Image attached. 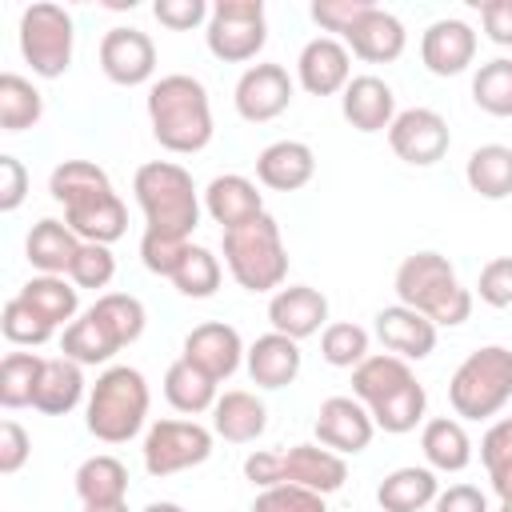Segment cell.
Masks as SVG:
<instances>
[{"mask_svg": "<svg viewBox=\"0 0 512 512\" xmlns=\"http://www.w3.org/2000/svg\"><path fill=\"white\" fill-rule=\"evenodd\" d=\"M148 124L160 148L192 156L212 140V100L208 88L188 72H168L148 88Z\"/></svg>", "mask_w": 512, "mask_h": 512, "instance_id": "6da1fadb", "label": "cell"}, {"mask_svg": "<svg viewBox=\"0 0 512 512\" xmlns=\"http://www.w3.org/2000/svg\"><path fill=\"white\" fill-rule=\"evenodd\" d=\"M396 300L420 316H428L436 328H456L472 316V292L460 284L456 268L440 252H412L396 268Z\"/></svg>", "mask_w": 512, "mask_h": 512, "instance_id": "7a4b0ae2", "label": "cell"}, {"mask_svg": "<svg viewBox=\"0 0 512 512\" xmlns=\"http://www.w3.org/2000/svg\"><path fill=\"white\" fill-rule=\"evenodd\" d=\"M136 204L148 220V232L180 236L188 240L192 228L200 224V196L192 184V172L180 168L176 160H148L132 176Z\"/></svg>", "mask_w": 512, "mask_h": 512, "instance_id": "3957f363", "label": "cell"}, {"mask_svg": "<svg viewBox=\"0 0 512 512\" xmlns=\"http://www.w3.org/2000/svg\"><path fill=\"white\" fill-rule=\"evenodd\" d=\"M224 268L244 292H276L288 276V248L276 216L260 212L224 232Z\"/></svg>", "mask_w": 512, "mask_h": 512, "instance_id": "277c9868", "label": "cell"}, {"mask_svg": "<svg viewBox=\"0 0 512 512\" xmlns=\"http://www.w3.org/2000/svg\"><path fill=\"white\" fill-rule=\"evenodd\" d=\"M148 416V380L128 364H112L96 376L84 408V424L104 444H124L144 428Z\"/></svg>", "mask_w": 512, "mask_h": 512, "instance_id": "5b68a950", "label": "cell"}, {"mask_svg": "<svg viewBox=\"0 0 512 512\" xmlns=\"http://www.w3.org/2000/svg\"><path fill=\"white\" fill-rule=\"evenodd\" d=\"M512 400V348L484 344L460 360L448 380V404L464 420H492Z\"/></svg>", "mask_w": 512, "mask_h": 512, "instance_id": "8992f818", "label": "cell"}, {"mask_svg": "<svg viewBox=\"0 0 512 512\" xmlns=\"http://www.w3.org/2000/svg\"><path fill=\"white\" fill-rule=\"evenodd\" d=\"M16 32H20V56L32 64L36 76L56 80V76L68 72L76 32H72V16L60 4H48V0L28 4L20 12V28Z\"/></svg>", "mask_w": 512, "mask_h": 512, "instance_id": "52a82bcc", "label": "cell"}, {"mask_svg": "<svg viewBox=\"0 0 512 512\" xmlns=\"http://www.w3.org/2000/svg\"><path fill=\"white\" fill-rule=\"evenodd\" d=\"M204 40H208V52L224 64L256 60V52L268 40L264 4L260 0H220V4H212Z\"/></svg>", "mask_w": 512, "mask_h": 512, "instance_id": "ba28073f", "label": "cell"}, {"mask_svg": "<svg viewBox=\"0 0 512 512\" xmlns=\"http://www.w3.org/2000/svg\"><path fill=\"white\" fill-rule=\"evenodd\" d=\"M144 468L148 476L164 480L172 472L196 468L212 456V432L196 420H156L144 436Z\"/></svg>", "mask_w": 512, "mask_h": 512, "instance_id": "9c48e42d", "label": "cell"}, {"mask_svg": "<svg viewBox=\"0 0 512 512\" xmlns=\"http://www.w3.org/2000/svg\"><path fill=\"white\" fill-rule=\"evenodd\" d=\"M388 144L404 164L428 168V164L444 160V152L452 144V132H448V120L436 108H404V112H396V120L388 128Z\"/></svg>", "mask_w": 512, "mask_h": 512, "instance_id": "30bf717a", "label": "cell"}, {"mask_svg": "<svg viewBox=\"0 0 512 512\" xmlns=\"http://www.w3.org/2000/svg\"><path fill=\"white\" fill-rule=\"evenodd\" d=\"M292 92H296V84L284 64H252L236 80L232 104L248 124H264V120H276L280 112H288Z\"/></svg>", "mask_w": 512, "mask_h": 512, "instance_id": "8fae6325", "label": "cell"}, {"mask_svg": "<svg viewBox=\"0 0 512 512\" xmlns=\"http://www.w3.org/2000/svg\"><path fill=\"white\" fill-rule=\"evenodd\" d=\"M100 68L112 84L136 88L148 84L156 72V44L140 28H108L100 40Z\"/></svg>", "mask_w": 512, "mask_h": 512, "instance_id": "7c38bea8", "label": "cell"}, {"mask_svg": "<svg viewBox=\"0 0 512 512\" xmlns=\"http://www.w3.org/2000/svg\"><path fill=\"white\" fill-rule=\"evenodd\" d=\"M376 420L356 396H328L316 412V440L340 456H356L372 444Z\"/></svg>", "mask_w": 512, "mask_h": 512, "instance_id": "4fadbf2b", "label": "cell"}, {"mask_svg": "<svg viewBox=\"0 0 512 512\" xmlns=\"http://www.w3.org/2000/svg\"><path fill=\"white\" fill-rule=\"evenodd\" d=\"M296 80L308 96H336L352 80V52L336 36H316L300 48Z\"/></svg>", "mask_w": 512, "mask_h": 512, "instance_id": "5bb4252c", "label": "cell"}, {"mask_svg": "<svg viewBox=\"0 0 512 512\" xmlns=\"http://www.w3.org/2000/svg\"><path fill=\"white\" fill-rule=\"evenodd\" d=\"M244 340H240V332L232 328V324H224V320H208V324H196L188 336H184V360H192L200 372H208L216 384L220 380H228L236 368H240V360H244Z\"/></svg>", "mask_w": 512, "mask_h": 512, "instance_id": "9a60e30c", "label": "cell"}, {"mask_svg": "<svg viewBox=\"0 0 512 512\" xmlns=\"http://www.w3.org/2000/svg\"><path fill=\"white\" fill-rule=\"evenodd\" d=\"M420 60L432 76H460L472 60H476V32L472 24L456 20V16H444V20H432L420 36Z\"/></svg>", "mask_w": 512, "mask_h": 512, "instance_id": "2e32d148", "label": "cell"}, {"mask_svg": "<svg viewBox=\"0 0 512 512\" xmlns=\"http://www.w3.org/2000/svg\"><path fill=\"white\" fill-rule=\"evenodd\" d=\"M268 320H272V332H284L292 340H308L320 328H328V296L316 292L312 284L276 288L268 300Z\"/></svg>", "mask_w": 512, "mask_h": 512, "instance_id": "e0dca14e", "label": "cell"}, {"mask_svg": "<svg viewBox=\"0 0 512 512\" xmlns=\"http://www.w3.org/2000/svg\"><path fill=\"white\" fill-rule=\"evenodd\" d=\"M340 112H344V120H348L356 132H364V136L388 132L392 120H396V92H392V84H384V80L372 76V72L352 76L348 88L340 92Z\"/></svg>", "mask_w": 512, "mask_h": 512, "instance_id": "ac0fdd59", "label": "cell"}, {"mask_svg": "<svg viewBox=\"0 0 512 512\" xmlns=\"http://www.w3.org/2000/svg\"><path fill=\"white\" fill-rule=\"evenodd\" d=\"M280 468H284V484H300L320 496L340 492L348 480L344 456L324 444H292L288 452H280Z\"/></svg>", "mask_w": 512, "mask_h": 512, "instance_id": "d6986e66", "label": "cell"}, {"mask_svg": "<svg viewBox=\"0 0 512 512\" xmlns=\"http://www.w3.org/2000/svg\"><path fill=\"white\" fill-rule=\"evenodd\" d=\"M64 224L88 244H116L128 232V208L112 188H104V192H92V196L68 204Z\"/></svg>", "mask_w": 512, "mask_h": 512, "instance_id": "ffe728a7", "label": "cell"}, {"mask_svg": "<svg viewBox=\"0 0 512 512\" xmlns=\"http://www.w3.org/2000/svg\"><path fill=\"white\" fill-rule=\"evenodd\" d=\"M404 44H408V32H404L400 16H392L388 8H376V4L344 36V48L364 64H392V60H400Z\"/></svg>", "mask_w": 512, "mask_h": 512, "instance_id": "44dd1931", "label": "cell"}, {"mask_svg": "<svg viewBox=\"0 0 512 512\" xmlns=\"http://www.w3.org/2000/svg\"><path fill=\"white\" fill-rule=\"evenodd\" d=\"M244 364H248V376L256 388H288L296 376H300V340L284 336V332H264L252 340V348L244 352Z\"/></svg>", "mask_w": 512, "mask_h": 512, "instance_id": "7402d4cb", "label": "cell"}, {"mask_svg": "<svg viewBox=\"0 0 512 512\" xmlns=\"http://www.w3.org/2000/svg\"><path fill=\"white\" fill-rule=\"evenodd\" d=\"M376 336L400 360H424L436 348V324L404 304H388L376 312Z\"/></svg>", "mask_w": 512, "mask_h": 512, "instance_id": "603a6c76", "label": "cell"}, {"mask_svg": "<svg viewBox=\"0 0 512 512\" xmlns=\"http://www.w3.org/2000/svg\"><path fill=\"white\" fill-rule=\"evenodd\" d=\"M316 176V152L304 140H276L256 156V180L272 192H296Z\"/></svg>", "mask_w": 512, "mask_h": 512, "instance_id": "cb8c5ba5", "label": "cell"}, {"mask_svg": "<svg viewBox=\"0 0 512 512\" xmlns=\"http://www.w3.org/2000/svg\"><path fill=\"white\" fill-rule=\"evenodd\" d=\"M204 212L228 232L252 216L264 212V196L256 192V184L240 172H224V176H212L208 188H204Z\"/></svg>", "mask_w": 512, "mask_h": 512, "instance_id": "d4e9b609", "label": "cell"}, {"mask_svg": "<svg viewBox=\"0 0 512 512\" xmlns=\"http://www.w3.org/2000/svg\"><path fill=\"white\" fill-rule=\"evenodd\" d=\"M80 244H84V240H80L64 220L44 216V220L32 224V232H28V240H24V252H28V264L40 268V276H68V268H72V260H76V252H80Z\"/></svg>", "mask_w": 512, "mask_h": 512, "instance_id": "484cf974", "label": "cell"}, {"mask_svg": "<svg viewBox=\"0 0 512 512\" xmlns=\"http://www.w3.org/2000/svg\"><path fill=\"white\" fill-rule=\"evenodd\" d=\"M264 428H268V408L256 392L228 388L212 408V432L224 436L228 444H252L256 436H264Z\"/></svg>", "mask_w": 512, "mask_h": 512, "instance_id": "4316f807", "label": "cell"}, {"mask_svg": "<svg viewBox=\"0 0 512 512\" xmlns=\"http://www.w3.org/2000/svg\"><path fill=\"white\" fill-rule=\"evenodd\" d=\"M80 400H84V364H76L68 356H44L32 408L36 412H48V416H64Z\"/></svg>", "mask_w": 512, "mask_h": 512, "instance_id": "83f0119b", "label": "cell"}, {"mask_svg": "<svg viewBox=\"0 0 512 512\" xmlns=\"http://www.w3.org/2000/svg\"><path fill=\"white\" fill-rule=\"evenodd\" d=\"M436 496H440L436 472L432 468H416V464L388 472L380 480V488H376L380 512H420V508L436 504Z\"/></svg>", "mask_w": 512, "mask_h": 512, "instance_id": "f1b7e54d", "label": "cell"}, {"mask_svg": "<svg viewBox=\"0 0 512 512\" xmlns=\"http://www.w3.org/2000/svg\"><path fill=\"white\" fill-rule=\"evenodd\" d=\"M420 448H424V460L432 472H464L472 460V440H468L464 424L452 416L428 420L420 432Z\"/></svg>", "mask_w": 512, "mask_h": 512, "instance_id": "f546056e", "label": "cell"}, {"mask_svg": "<svg viewBox=\"0 0 512 512\" xmlns=\"http://www.w3.org/2000/svg\"><path fill=\"white\" fill-rule=\"evenodd\" d=\"M412 380H416V376H412L408 360H400V356H392V352H376V356H368L364 364L352 368V396H356L364 408H372L376 400L392 396L396 388H404V384H412Z\"/></svg>", "mask_w": 512, "mask_h": 512, "instance_id": "4dcf8cb0", "label": "cell"}, {"mask_svg": "<svg viewBox=\"0 0 512 512\" xmlns=\"http://www.w3.org/2000/svg\"><path fill=\"white\" fill-rule=\"evenodd\" d=\"M120 352V340L108 332V324L88 308L80 320H72L60 336V356L76 360V364H108L112 356Z\"/></svg>", "mask_w": 512, "mask_h": 512, "instance_id": "1f68e13d", "label": "cell"}, {"mask_svg": "<svg viewBox=\"0 0 512 512\" xmlns=\"http://www.w3.org/2000/svg\"><path fill=\"white\" fill-rule=\"evenodd\" d=\"M164 396L176 412H188V416H200L208 408H216V380L208 372H200L192 360H172L168 372H164Z\"/></svg>", "mask_w": 512, "mask_h": 512, "instance_id": "d6a6232c", "label": "cell"}, {"mask_svg": "<svg viewBox=\"0 0 512 512\" xmlns=\"http://www.w3.org/2000/svg\"><path fill=\"white\" fill-rule=\"evenodd\" d=\"M464 180L484 200L512 196V148L508 144H480V148H472V156L464 164Z\"/></svg>", "mask_w": 512, "mask_h": 512, "instance_id": "836d02e7", "label": "cell"}, {"mask_svg": "<svg viewBox=\"0 0 512 512\" xmlns=\"http://www.w3.org/2000/svg\"><path fill=\"white\" fill-rule=\"evenodd\" d=\"M76 496L84 504H124L128 496V468L100 452V456H88L80 468H76Z\"/></svg>", "mask_w": 512, "mask_h": 512, "instance_id": "e575fe53", "label": "cell"}, {"mask_svg": "<svg viewBox=\"0 0 512 512\" xmlns=\"http://www.w3.org/2000/svg\"><path fill=\"white\" fill-rule=\"evenodd\" d=\"M24 304H32L52 328L56 324H72V316H76V308H80V288L72 284V280H64V276H32L20 292H16Z\"/></svg>", "mask_w": 512, "mask_h": 512, "instance_id": "d590c367", "label": "cell"}, {"mask_svg": "<svg viewBox=\"0 0 512 512\" xmlns=\"http://www.w3.org/2000/svg\"><path fill=\"white\" fill-rule=\"evenodd\" d=\"M40 116H44V96L36 92V84L16 72H4L0 76V128L24 132L32 124H40Z\"/></svg>", "mask_w": 512, "mask_h": 512, "instance_id": "8d00e7d4", "label": "cell"}, {"mask_svg": "<svg viewBox=\"0 0 512 512\" xmlns=\"http://www.w3.org/2000/svg\"><path fill=\"white\" fill-rule=\"evenodd\" d=\"M220 280H224V264H220V256H216L212 248H204V244H188L180 268L172 272L176 292L188 296V300H208V296H216Z\"/></svg>", "mask_w": 512, "mask_h": 512, "instance_id": "74e56055", "label": "cell"}, {"mask_svg": "<svg viewBox=\"0 0 512 512\" xmlns=\"http://www.w3.org/2000/svg\"><path fill=\"white\" fill-rule=\"evenodd\" d=\"M368 412H372L376 428H384V432H392V436H404V432H412V428L424 420V412H428V392H424L420 380H412V384L396 388L392 396L376 400Z\"/></svg>", "mask_w": 512, "mask_h": 512, "instance_id": "f35d334b", "label": "cell"}, {"mask_svg": "<svg viewBox=\"0 0 512 512\" xmlns=\"http://www.w3.org/2000/svg\"><path fill=\"white\" fill-rule=\"evenodd\" d=\"M104 188H112V180L92 160H60L52 168V176H48V192L64 208L76 204V200H84V196H92V192H104Z\"/></svg>", "mask_w": 512, "mask_h": 512, "instance_id": "ab89813d", "label": "cell"}, {"mask_svg": "<svg viewBox=\"0 0 512 512\" xmlns=\"http://www.w3.org/2000/svg\"><path fill=\"white\" fill-rule=\"evenodd\" d=\"M472 100L488 116H512V56H496L476 68Z\"/></svg>", "mask_w": 512, "mask_h": 512, "instance_id": "60d3db41", "label": "cell"}, {"mask_svg": "<svg viewBox=\"0 0 512 512\" xmlns=\"http://www.w3.org/2000/svg\"><path fill=\"white\" fill-rule=\"evenodd\" d=\"M40 368H44V356H36V352H8L0 360V404L8 412L32 404Z\"/></svg>", "mask_w": 512, "mask_h": 512, "instance_id": "b9f144b4", "label": "cell"}, {"mask_svg": "<svg viewBox=\"0 0 512 512\" xmlns=\"http://www.w3.org/2000/svg\"><path fill=\"white\" fill-rule=\"evenodd\" d=\"M92 312L108 324V332L120 340V348H124V344H136L140 332H144V324H148L144 304H140L136 296H128V292H104V296H96Z\"/></svg>", "mask_w": 512, "mask_h": 512, "instance_id": "7bdbcfd3", "label": "cell"}, {"mask_svg": "<svg viewBox=\"0 0 512 512\" xmlns=\"http://www.w3.org/2000/svg\"><path fill=\"white\" fill-rule=\"evenodd\" d=\"M0 332H4V340L16 344V348H40V344L52 340L56 328H52L32 304H24L20 296H12V300L4 304V312H0Z\"/></svg>", "mask_w": 512, "mask_h": 512, "instance_id": "ee69618b", "label": "cell"}, {"mask_svg": "<svg viewBox=\"0 0 512 512\" xmlns=\"http://www.w3.org/2000/svg\"><path fill=\"white\" fill-rule=\"evenodd\" d=\"M320 356L332 364V368H356L364 364L372 352H368V332L352 320H336L320 332Z\"/></svg>", "mask_w": 512, "mask_h": 512, "instance_id": "f6af8a7d", "label": "cell"}, {"mask_svg": "<svg viewBox=\"0 0 512 512\" xmlns=\"http://www.w3.org/2000/svg\"><path fill=\"white\" fill-rule=\"evenodd\" d=\"M112 276H116V256H112V248L84 240L80 252H76V260H72V268H68V280H72L76 288H108Z\"/></svg>", "mask_w": 512, "mask_h": 512, "instance_id": "bcb514c9", "label": "cell"}, {"mask_svg": "<svg viewBox=\"0 0 512 512\" xmlns=\"http://www.w3.org/2000/svg\"><path fill=\"white\" fill-rule=\"evenodd\" d=\"M252 512H328L324 496L300 484H276V488H260L252 500Z\"/></svg>", "mask_w": 512, "mask_h": 512, "instance_id": "7dc6e473", "label": "cell"}, {"mask_svg": "<svg viewBox=\"0 0 512 512\" xmlns=\"http://www.w3.org/2000/svg\"><path fill=\"white\" fill-rule=\"evenodd\" d=\"M184 252H188V240H180V236H164V232H148V228L140 236V260H144V268L152 276L172 280V272L180 268Z\"/></svg>", "mask_w": 512, "mask_h": 512, "instance_id": "c3c4849f", "label": "cell"}, {"mask_svg": "<svg viewBox=\"0 0 512 512\" xmlns=\"http://www.w3.org/2000/svg\"><path fill=\"white\" fill-rule=\"evenodd\" d=\"M372 8V0H316L312 4V20L324 28V32H340V36H348L356 24H360V16Z\"/></svg>", "mask_w": 512, "mask_h": 512, "instance_id": "681fc988", "label": "cell"}, {"mask_svg": "<svg viewBox=\"0 0 512 512\" xmlns=\"http://www.w3.org/2000/svg\"><path fill=\"white\" fill-rule=\"evenodd\" d=\"M476 292L488 308H512V256H496L480 268Z\"/></svg>", "mask_w": 512, "mask_h": 512, "instance_id": "f907efd6", "label": "cell"}, {"mask_svg": "<svg viewBox=\"0 0 512 512\" xmlns=\"http://www.w3.org/2000/svg\"><path fill=\"white\" fill-rule=\"evenodd\" d=\"M208 12H212V8H208L204 0H156V4H152V16H156L164 28H172V32H188V28L204 24Z\"/></svg>", "mask_w": 512, "mask_h": 512, "instance_id": "816d5d0a", "label": "cell"}, {"mask_svg": "<svg viewBox=\"0 0 512 512\" xmlns=\"http://www.w3.org/2000/svg\"><path fill=\"white\" fill-rule=\"evenodd\" d=\"M28 456H32L28 432H24L16 420H4V424H0V472H4V476L20 472V468L28 464Z\"/></svg>", "mask_w": 512, "mask_h": 512, "instance_id": "f5cc1de1", "label": "cell"}, {"mask_svg": "<svg viewBox=\"0 0 512 512\" xmlns=\"http://www.w3.org/2000/svg\"><path fill=\"white\" fill-rule=\"evenodd\" d=\"M28 196V168L16 156H0V212H16Z\"/></svg>", "mask_w": 512, "mask_h": 512, "instance_id": "db71d44e", "label": "cell"}, {"mask_svg": "<svg viewBox=\"0 0 512 512\" xmlns=\"http://www.w3.org/2000/svg\"><path fill=\"white\" fill-rule=\"evenodd\" d=\"M472 4L480 8L488 40L500 48H512V0H472Z\"/></svg>", "mask_w": 512, "mask_h": 512, "instance_id": "11a10c76", "label": "cell"}, {"mask_svg": "<svg viewBox=\"0 0 512 512\" xmlns=\"http://www.w3.org/2000/svg\"><path fill=\"white\" fill-rule=\"evenodd\" d=\"M480 460H484V468H496V464L512 460V416H508V420H496V424L484 432V440H480Z\"/></svg>", "mask_w": 512, "mask_h": 512, "instance_id": "9f6ffc18", "label": "cell"}, {"mask_svg": "<svg viewBox=\"0 0 512 512\" xmlns=\"http://www.w3.org/2000/svg\"><path fill=\"white\" fill-rule=\"evenodd\" d=\"M432 508H436V512H488V500H484V492L472 488V484H452V488H444V492L436 496Z\"/></svg>", "mask_w": 512, "mask_h": 512, "instance_id": "6f0895ef", "label": "cell"}, {"mask_svg": "<svg viewBox=\"0 0 512 512\" xmlns=\"http://www.w3.org/2000/svg\"><path fill=\"white\" fill-rule=\"evenodd\" d=\"M244 476H248V484H256V488H276V484H284L280 452H252V456L244 460Z\"/></svg>", "mask_w": 512, "mask_h": 512, "instance_id": "680465c9", "label": "cell"}, {"mask_svg": "<svg viewBox=\"0 0 512 512\" xmlns=\"http://www.w3.org/2000/svg\"><path fill=\"white\" fill-rule=\"evenodd\" d=\"M488 480H492V492L500 496V504H508V500H512V460L488 468Z\"/></svg>", "mask_w": 512, "mask_h": 512, "instance_id": "91938a15", "label": "cell"}, {"mask_svg": "<svg viewBox=\"0 0 512 512\" xmlns=\"http://www.w3.org/2000/svg\"><path fill=\"white\" fill-rule=\"evenodd\" d=\"M140 512H184L180 504H172V500H152L148 508H140Z\"/></svg>", "mask_w": 512, "mask_h": 512, "instance_id": "94428289", "label": "cell"}, {"mask_svg": "<svg viewBox=\"0 0 512 512\" xmlns=\"http://www.w3.org/2000/svg\"><path fill=\"white\" fill-rule=\"evenodd\" d=\"M84 512H128V504H84Z\"/></svg>", "mask_w": 512, "mask_h": 512, "instance_id": "6125c7cd", "label": "cell"}, {"mask_svg": "<svg viewBox=\"0 0 512 512\" xmlns=\"http://www.w3.org/2000/svg\"><path fill=\"white\" fill-rule=\"evenodd\" d=\"M500 512H512V500H508V504H500Z\"/></svg>", "mask_w": 512, "mask_h": 512, "instance_id": "be15d7a7", "label": "cell"}]
</instances>
